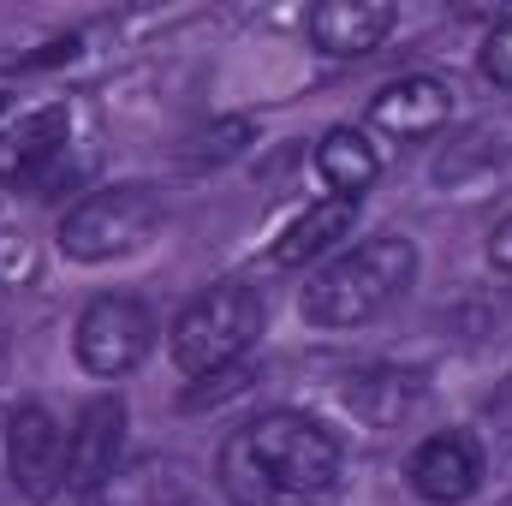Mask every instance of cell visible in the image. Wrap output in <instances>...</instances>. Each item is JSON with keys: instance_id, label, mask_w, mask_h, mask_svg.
<instances>
[{"instance_id": "6da1fadb", "label": "cell", "mask_w": 512, "mask_h": 506, "mask_svg": "<svg viewBox=\"0 0 512 506\" xmlns=\"http://www.w3.org/2000/svg\"><path fill=\"white\" fill-rule=\"evenodd\" d=\"M215 477L233 506H322L340 495L346 453L304 411H262L221 441Z\"/></svg>"}, {"instance_id": "7a4b0ae2", "label": "cell", "mask_w": 512, "mask_h": 506, "mask_svg": "<svg viewBox=\"0 0 512 506\" xmlns=\"http://www.w3.org/2000/svg\"><path fill=\"white\" fill-rule=\"evenodd\" d=\"M417 280V245L405 233H370L364 245L334 256L304 286V322L316 328H364L387 304H399Z\"/></svg>"}, {"instance_id": "3957f363", "label": "cell", "mask_w": 512, "mask_h": 506, "mask_svg": "<svg viewBox=\"0 0 512 506\" xmlns=\"http://www.w3.org/2000/svg\"><path fill=\"white\" fill-rule=\"evenodd\" d=\"M262 322H268L262 292L245 286V280H221V286L197 292V298L173 316V328H167V352H173V364H179L191 381L221 376V370L245 364V352L256 346Z\"/></svg>"}, {"instance_id": "277c9868", "label": "cell", "mask_w": 512, "mask_h": 506, "mask_svg": "<svg viewBox=\"0 0 512 506\" xmlns=\"http://www.w3.org/2000/svg\"><path fill=\"white\" fill-rule=\"evenodd\" d=\"M161 197L149 185H108V191H90L78 197L66 215H60V233L54 245L72 262H120V256L143 251L155 233H161Z\"/></svg>"}, {"instance_id": "5b68a950", "label": "cell", "mask_w": 512, "mask_h": 506, "mask_svg": "<svg viewBox=\"0 0 512 506\" xmlns=\"http://www.w3.org/2000/svg\"><path fill=\"white\" fill-rule=\"evenodd\" d=\"M72 352L90 376L120 381L155 352V316L126 292H102V298L84 304V316L72 328Z\"/></svg>"}, {"instance_id": "8992f818", "label": "cell", "mask_w": 512, "mask_h": 506, "mask_svg": "<svg viewBox=\"0 0 512 506\" xmlns=\"http://www.w3.org/2000/svg\"><path fill=\"white\" fill-rule=\"evenodd\" d=\"M6 471L24 501H54L66 489V429L48 405H18L6 417Z\"/></svg>"}, {"instance_id": "52a82bcc", "label": "cell", "mask_w": 512, "mask_h": 506, "mask_svg": "<svg viewBox=\"0 0 512 506\" xmlns=\"http://www.w3.org/2000/svg\"><path fill=\"white\" fill-rule=\"evenodd\" d=\"M66 137H72V114L54 102V108H36L24 120L0 131V185L12 191H48L60 161H66Z\"/></svg>"}, {"instance_id": "ba28073f", "label": "cell", "mask_w": 512, "mask_h": 506, "mask_svg": "<svg viewBox=\"0 0 512 506\" xmlns=\"http://www.w3.org/2000/svg\"><path fill=\"white\" fill-rule=\"evenodd\" d=\"M405 477H411L417 501L465 506L477 489H483L489 465H483V447H477V435H471V429H441V435L417 441V453H411Z\"/></svg>"}, {"instance_id": "9c48e42d", "label": "cell", "mask_w": 512, "mask_h": 506, "mask_svg": "<svg viewBox=\"0 0 512 506\" xmlns=\"http://www.w3.org/2000/svg\"><path fill=\"white\" fill-rule=\"evenodd\" d=\"M197 495V471L173 453H143L120 459L102 483H90L78 506H191Z\"/></svg>"}, {"instance_id": "30bf717a", "label": "cell", "mask_w": 512, "mask_h": 506, "mask_svg": "<svg viewBox=\"0 0 512 506\" xmlns=\"http://www.w3.org/2000/svg\"><path fill=\"white\" fill-rule=\"evenodd\" d=\"M126 459V399L120 393H96L78 423L66 429V489L84 495L90 483H102L114 465Z\"/></svg>"}, {"instance_id": "8fae6325", "label": "cell", "mask_w": 512, "mask_h": 506, "mask_svg": "<svg viewBox=\"0 0 512 506\" xmlns=\"http://www.w3.org/2000/svg\"><path fill=\"white\" fill-rule=\"evenodd\" d=\"M453 120V84L447 78H429V72H411V78H393L382 96L370 102V126L393 137V143H423Z\"/></svg>"}, {"instance_id": "7c38bea8", "label": "cell", "mask_w": 512, "mask_h": 506, "mask_svg": "<svg viewBox=\"0 0 512 506\" xmlns=\"http://www.w3.org/2000/svg\"><path fill=\"white\" fill-rule=\"evenodd\" d=\"M399 12L387 0H322L310 6V42L334 60H364L393 36Z\"/></svg>"}, {"instance_id": "4fadbf2b", "label": "cell", "mask_w": 512, "mask_h": 506, "mask_svg": "<svg viewBox=\"0 0 512 506\" xmlns=\"http://www.w3.org/2000/svg\"><path fill=\"white\" fill-rule=\"evenodd\" d=\"M352 227H358V203H352V197H322V203H310V209L280 233L274 262H280V268H304V262H316V256L334 251Z\"/></svg>"}, {"instance_id": "5bb4252c", "label": "cell", "mask_w": 512, "mask_h": 506, "mask_svg": "<svg viewBox=\"0 0 512 506\" xmlns=\"http://www.w3.org/2000/svg\"><path fill=\"white\" fill-rule=\"evenodd\" d=\"M346 405L370 429H393L423 405V376H411V370H358V376H346Z\"/></svg>"}, {"instance_id": "9a60e30c", "label": "cell", "mask_w": 512, "mask_h": 506, "mask_svg": "<svg viewBox=\"0 0 512 506\" xmlns=\"http://www.w3.org/2000/svg\"><path fill=\"white\" fill-rule=\"evenodd\" d=\"M316 173H322V185H328L334 197H352V203H358V197L376 185L382 155H376V143L358 126H334L316 143Z\"/></svg>"}, {"instance_id": "2e32d148", "label": "cell", "mask_w": 512, "mask_h": 506, "mask_svg": "<svg viewBox=\"0 0 512 506\" xmlns=\"http://www.w3.org/2000/svg\"><path fill=\"white\" fill-rule=\"evenodd\" d=\"M477 72H483L495 90H512V12L483 36V48H477Z\"/></svg>"}, {"instance_id": "e0dca14e", "label": "cell", "mask_w": 512, "mask_h": 506, "mask_svg": "<svg viewBox=\"0 0 512 506\" xmlns=\"http://www.w3.org/2000/svg\"><path fill=\"white\" fill-rule=\"evenodd\" d=\"M245 137H251V120H221L215 131H203V137H197L203 149H197L191 161H227V155H239V149H245Z\"/></svg>"}, {"instance_id": "ac0fdd59", "label": "cell", "mask_w": 512, "mask_h": 506, "mask_svg": "<svg viewBox=\"0 0 512 506\" xmlns=\"http://www.w3.org/2000/svg\"><path fill=\"white\" fill-rule=\"evenodd\" d=\"M239 387H245V364H233V370H221V376H203L185 393V405L197 411V405H215V399H227V393H239Z\"/></svg>"}, {"instance_id": "d6986e66", "label": "cell", "mask_w": 512, "mask_h": 506, "mask_svg": "<svg viewBox=\"0 0 512 506\" xmlns=\"http://www.w3.org/2000/svg\"><path fill=\"white\" fill-rule=\"evenodd\" d=\"M489 262H495L501 274H512V215L495 227V233H489Z\"/></svg>"}, {"instance_id": "ffe728a7", "label": "cell", "mask_w": 512, "mask_h": 506, "mask_svg": "<svg viewBox=\"0 0 512 506\" xmlns=\"http://www.w3.org/2000/svg\"><path fill=\"white\" fill-rule=\"evenodd\" d=\"M0 114H6V96H0Z\"/></svg>"}, {"instance_id": "44dd1931", "label": "cell", "mask_w": 512, "mask_h": 506, "mask_svg": "<svg viewBox=\"0 0 512 506\" xmlns=\"http://www.w3.org/2000/svg\"><path fill=\"white\" fill-rule=\"evenodd\" d=\"M501 506H512V495H507V501H501Z\"/></svg>"}]
</instances>
